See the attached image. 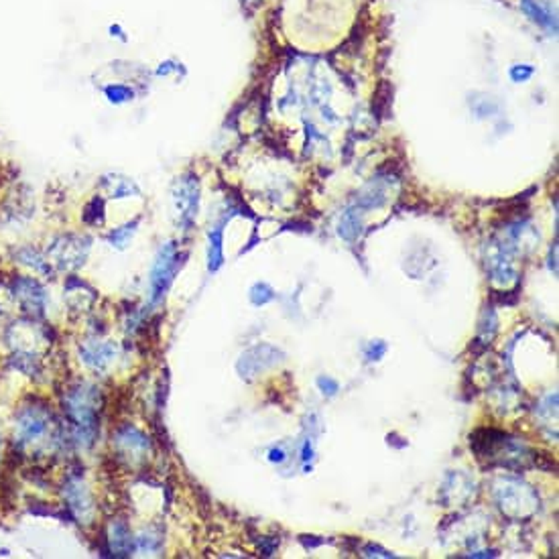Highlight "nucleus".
Returning <instances> with one entry per match:
<instances>
[{
  "label": "nucleus",
  "mask_w": 559,
  "mask_h": 559,
  "mask_svg": "<svg viewBox=\"0 0 559 559\" xmlns=\"http://www.w3.org/2000/svg\"><path fill=\"white\" fill-rule=\"evenodd\" d=\"M108 35L112 37V39H116V41H129V35H127V31L122 29V25L120 23H112V25H108Z\"/></svg>",
  "instance_id": "obj_16"
},
{
  "label": "nucleus",
  "mask_w": 559,
  "mask_h": 559,
  "mask_svg": "<svg viewBox=\"0 0 559 559\" xmlns=\"http://www.w3.org/2000/svg\"><path fill=\"white\" fill-rule=\"evenodd\" d=\"M171 199H173V208L177 214V222L183 230H190L198 218L199 210V179L198 175L187 173L177 177V181L173 183V192H171Z\"/></svg>",
  "instance_id": "obj_1"
},
{
  "label": "nucleus",
  "mask_w": 559,
  "mask_h": 559,
  "mask_svg": "<svg viewBox=\"0 0 559 559\" xmlns=\"http://www.w3.org/2000/svg\"><path fill=\"white\" fill-rule=\"evenodd\" d=\"M376 350H374V346H370V350H368V360H381V356L387 352V346L385 344H381V342H376Z\"/></svg>",
  "instance_id": "obj_18"
},
{
  "label": "nucleus",
  "mask_w": 559,
  "mask_h": 559,
  "mask_svg": "<svg viewBox=\"0 0 559 559\" xmlns=\"http://www.w3.org/2000/svg\"><path fill=\"white\" fill-rule=\"evenodd\" d=\"M521 8L526 17L543 27L545 31L556 35L558 31V19H556V8L547 0H521Z\"/></svg>",
  "instance_id": "obj_4"
},
{
  "label": "nucleus",
  "mask_w": 559,
  "mask_h": 559,
  "mask_svg": "<svg viewBox=\"0 0 559 559\" xmlns=\"http://www.w3.org/2000/svg\"><path fill=\"white\" fill-rule=\"evenodd\" d=\"M179 71H185V69H183V66H181L177 59H165V62H161V64L157 66L155 75H157V77H169V75L179 73Z\"/></svg>",
  "instance_id": "obj_14"
},
{
  "label": "nucleus",
  "mask_w": 559,
  "mask_h": 559,
  "mask_svg": "<svg viewBox=\"0 0 559 559\" xmlns=\"http://www.w3.org/2000/svg\"><path fill=\"white\" fill-rule=\"evenodd\" d=\"M285 460V452L283 450H273L271 452V461H283Z\"/></svg>",
  "instance_id": "obj_19"
},
{
  "label": "nucleus",
  "mask_w": 559,
  "mask_h": 559,
  "mask_svg": "<svg viewBox=\"0 0 559 559\" xmlns=\"http://www.w3.org/2000/svg\"><path fill=\"white\" fill-rule=\"evenodd\" d=\"M110 535L112 537H108V541H110V549L114 551V556H129L132 543L129 526L116 521L112 525V529H110Z\"/></svg>",
  "instance_id": "obj_9"
},
{
  "label": "nucleus",
  "mask_w": 559,
  "mask_h": 559,
  "mask_svg": "<svg viewBox=\"0 0 559 559\" xmlns=\"http://www.w3.org/2000/svg\"><path fill=\"white\" fill-rule=\"evenodd\" d=\"M47 423H49V411L43 407H23L17 417L15 425V437L19 446H31L39 441L47 433Z\"/></svg>",
  "instance_id": "obj_3"
},
{
  "label": "nucleus",
  "mask_w": 559,
  "mask_h": 559,
  "mask_svg": "<svg viewBox=\"0 0 559 559\" xmlns=\"http://www.w3.org/2000/svg\"><path fill=\"white\" fill-rule=\"evenodd\" d=\"M15 293L19 297V301L23 303L25 309L29 311H43L45 307V291L43 287L35 281V279H17L15 281Z\"/></svg>",
  "instance_id": "obj_5"
},
{
  "label": "nucleus",
  "mask_w": 559,
  "mask_h": 559,
  "mask_svg": "<svg viewBox=\"0 0 559 559\" xmlns=\"http://www.w3.org/2000/svg\"><path fill=\"white\" fill-rule=\"evenodd\" d=\"M250 299H253L255 305H264V303H268V301L275 299V293H273V289H271L268 285L257 283V285L250 289Z\"/></svg>",
  "instance_id": "obj_13"
},
{
  "label": "nucleus",
  "mask_w": 559,
  "mask_h": 559,
  "mask_svg": "<svg viewBox=\"0 0 559 559\" xmlns=\"http://www.w3.org/2000/svg\"><path fill=\"white\" fill-rule=\"evenodd\" d=\"M80 354H82V358L88 366L98 370V368H104L108 362L112 360L114 348L108 346V344H92V346H84Z\"/></svg>",
  "instance_id": "obj_8"
},
{
  "label": "nucleus",
  "mask_w": 559,
  "mask_h": 559,
  "mask_svg": "<svg viewBox=\"0 0 559 559\" xmlns=\"http://www.w3.org/2000/svg\"><path fill=\"white\" fill-rule=\"evenodd\" d=\"M318 385H320V389H322V393H328V395H336L338 393V383L336 381H331V378H318Z\"/></svg>",
  "instance_id": "obj_17"
},
{
  "label": "nucleus",
  "mask_w": 559,
  "mask_h": 559,
  "mask_svg": "<svg viewBox=\"0 0 559 559\" xmlns=\"http://www.w3.org/2000/svg\"><path fill=\"white\" fill-rule=\"evenodd\" d=\"M102 185L108 187L110 198L122 199L131 198V196H138V187L134 185V181L127 179V177H104Z\"/></svg>",
  "instance_id": "obj_10"
},
{
  "label": "nucleus",
  "mask_w": 559,
  "mask_h": 559,
  "mask_svg": "<svg viewBox=\"0 0 559 559\" xmlns=\"http://www.w3.org/2000/svg\"><path fill=\"white\" fill-rule=\"evenodd\" d=\"M533 73H535V69L531 66H515L511 69V77L515 82H526Z\"/></svg>",
  "instance_id": "obj_15"
},
{
  "label": "nucleus",
  "mask_w": 559,
  "mask_h": 559,
  "mask_svg": "<svg viewBox=\"0 0 559 559\" xmlns=\"http://www.w3.org/2000/svg\"><path fill=\"white\" fill-rule=\"evenodd\" d=\"M102 96L106 98V102L114 104V106H122V104H129L134 100L136 92L131 84H125V82H108L100 88Z\"/></svg>",
  "instance_id": "obj_7"
},
{
  "label": "nucleus",
  "mask_w": 559,
  "mask_h": 559,
  "mask_svg": "<svg viewBox=\"0 0 559 559\" xmlns=\"http://www.w3.org/2000/svg\"><path fill=\"white\" fill-rule=\"evenodd\" d=\"M177 266H179L177 248H175L173 242H167V244L161 246V250L157 255V261H155L153 268H151V279H149V285H151V303H159L163 299L165 291L173 283V277L177 273Z\"/></svg>",
  "instance_id": "obj_2"
},
{
  "label": "nucleus",
  "mask_w": 559,
  "mask_h": 559,
  "mask_svg": "<svg viewBox=\"0 0 559 559\" xmlns=\"http://www.w3.org/2000/svg\"><path fill=\"white\" fill-rule=\"evenodd\" d=\"M138 222H140V220L136 218V220H132V222L125 224V226H120V228H114V230L108 234V242H110L114 248H127V244L131 242V238L134 236V232H136Z\"/></svg>",
  "instance_id": "obj_12"
},
{
  "label": "nucleus",
  "mask_w": 559,
  "mask_h": 559,
  "mask_svg": "<svg viewBox=\"0 0 559 559\" xmlns=\"http://www.w3.org/2000/svg\"><path fill=\"white\" fill-rule=\"evenodd\" d=\"M224 264V228L214 226L208 234V268L216 273Z\"/></svg>",
  "instance_id": "obj_6"
},
{
  "label": "nucleus",
  "mask_w": 559,
  "mask_h": 559,
  "mask_svg": "<svg viewBox=\"0 0 559 559\" xmlns=\"http://www.w3.org/2000/svg\"><path fill=\"white\" fill-rule=\"evenodd\" d=\"M311 460V446H309V441L305 443V450H303V461Z\"/></svg>",
  "instance_id": "obj_20"
},
{
  "label": "nucleus",
  "mask_w": 559,
  "mask_h": 559,
  "mask_svg": "<svg viewBox=\"0 0 559 559\" xmlns=\"http://www.w3.org/2000/svg\"><path fill=\"white\" fill-rule=\"evenodd\" d=\"M82 220L88 226H100L104 224V198L102 196H94L86 203L84 212H82Z\"/></svg>",
  "instance_id": "obj_11"
}]
</instances>
